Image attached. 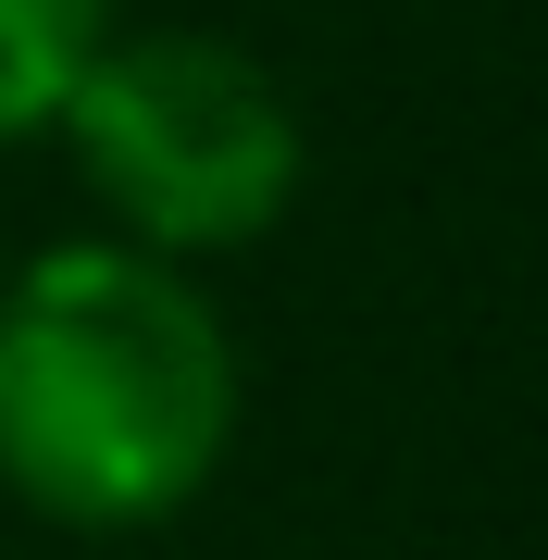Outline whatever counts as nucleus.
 Listing matches in <instances>:
<instances>
[{"instance_id": "obj_1", "label": "nucleus", "mask_w": 548, "mask_h": 560, "mask_svg": "<svg viewBox=\"0 0 548 560\" xmlns=\"http://www.w3.org/2000/svg\"><path fill=\"white\" fill-rule=\"evenodd\" d=\"M237 448V337L175 261L75 237L0 275V486L62 536L175 523Z\"/></svg>"}, {"instance_id": "obj_2", "label": "nucleus", "mask_w": 548, "mask_h": 560, "mask_svg": "<svg viewBox=\"0 0 548 560\" xmlns=\"http://www.w3.org/2000/svg\"><path fill=\"white\" fill-rule=\"evenodd\" d=\"M62 150H75L88 200L113 212V237L175 275L275 237L312 162L275 62L212 25H113L62 101Z\"/></svg>"}, {"instance_id": "obj_3", "label": "nucleus", "mask_w": 548, "mask_h": 560, "mask_svg": "<svg viewBox=\"0 0 548 560\" xmlns=\"http://www.w3.org/2000/svg\"><path fill=\"white\" fill-rule=\"evenodd\" d=\"M101 38H113V0H0V150L62 125Z\"/></svg>"}]
</instances>
